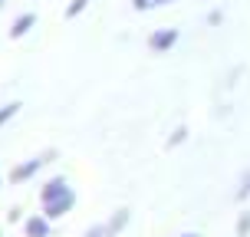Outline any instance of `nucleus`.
<instances>
[{"label":"nucleus","instance_id":"423d86ee","mask_svg":"<svg viewBox=\"0 0 250 237\" xmlns=\"http://www.w3.org/2000/svg\"><path fill=\"white\" fill-rule=\"evenodd\" d=\"M23 234L26 237H50L53 234V221L43 211L26 214V217H23Z\"/></svg>","mask_w":250,"mask_h":237},{"label":"nucleus","instance_id":"1a4fd4ad","mask_svg":"<svg viewBox=\"0 0 250 237\" xmlns=\"http://www.w3.org/2000/svg\"><path fill=\"white\" fill-rule=\"evenodd\" d=\"M89 7H92V0H69L66 10H62V17H66V20H76V17H83Z\"/></svg>","mask_w":250,"mask_h":237},{"label":"nucleus","instance_id":"4468645a","mask_svg":"<svg viewBox=\"0 0 250 237\" xmlns=\"http://www.w3.org/2000/svg\"><path fill=\"white\" fill-rule=\"evenodd\" d=\"M132 10H138V13L155 10V0H132Z\"/></svg>","mask_w":250,"mask_h":237},{"label":"nucleus","instance_id":"2eb2a0df","mask_svg":"<svg viewBox=\"0 0 250 237\" xmlns=\"http://www.w3.org/2000/svg\"><path fill=\"white\" fill-rule=\"evenodd\" d=\"M83 237H109V234H105V224H92V227H86Z\"/></svg>","mask_w":250,"mask_h":237},{"label":"nucleus","instance_id":"aec40b11","mask_svg":"<svg viewBox=\"0 0 250 237\" xmlns=\"http://www.w3.org/2000/svg\"><path fill=\"white\" fill-rule=\"evenodd\" d=\"M0 188H3V178H0Z\"/></svg>","mask_w":250,"mask_h":237},{"label":"nucleus","instance_id":"20e7f679","mask_svg":"<svg viewBox=\"0 0 250 237\" xmlns=\"http://www.w3.org/2000/svg\"><path fill=\"white\" fill-rule=\"evenodd\" d=\"M40 23V17L33 10H23V13H17V17H13V23L7 26V37L10 40H23V37H30V33H33V26Z\"/></svg>","mask_w":250,"mask_h":237},{"label":"nucleus","instance_id":"a211bd4d","mask_svg":"<svg viewBox=\"0 0 250 237\" xmlns=\"http://www.w3.org/2000/svg\"><path fill=\"white\" fill-rule=\"evenodd\" d=\"M178 237H201L198 231H188V234H178Z\"/></svg>","mask_w":250,"mask_h":237},{"label":"nucleus","instance_id":"f03ea898","mask_svg":"<svg viewBox=\"0 0 250 237\" xmlns=\"http://www.w3.org/2000/svg\"><path fill=\"white\" fill-rule=\"evenodd\" d=\"M178 40H181V33H178L175 26H158V30L148 33V50L151 53H171L178 46Z\"/></svg>","mask_w":250,"mask_h":237},{"label":"nucleus","instance_id":"0eeeda50","mask_svg":"<svg viewBox=\"0 0 250 237\" xmlns=\"http://www.w3.org/2000/svg\"><path fill=\"white\" fill-rule=\"evenodd\" d=\"M128 221H132V211H128V208H119V211H112V217L105 221V234H109V237H119L125 227H128Z\"/></svg>","mask_w":250,"mask_h":237},{"label":"nucleus","instance_id":"dca6fc26","mask_svg":"<svg viewBox=\"0 0 250 237\" xmlns=\"http://www.w3.org/2000/svg\"><path fill=\"white\" fill-rule=\"evenodd\" d=\"M224 20V10H211L208 13V23H221Z\"/></svg>","mask_w":250,"mask_h":237},{"label":"nucleus","instance_id":"6ab92c4d","mask_svg":"<svg viewBox=\"0 0 250 237\" xmlns=\"http://www.w3.org/2000/svg\"><path fill=\"white\" fill-rule=\"evenodd\" d=\"M3 7H7V0H0V10H3Z\"/></svg>","mask_w":250,"mask_h":237},{"label":"nucleus","instance_id":"f257e3e1","mask_svg":"<svg viewBox=\"0 0 250 237\" xmlns=\"http://www.w3.org/2000/svg\"><path fill=\"white\" fill-rule=\"evenodd\" d=\"M53 162H56V149H43L40 155H30V158H23V162L13 165L10 175H7V181H10V185H30V181L40 178V172L50 168Z\"/></svg>","mask_w":250,"mask_h":237},{"label":"nucleus","instance_id":"7ed1b4c3","mask_svg":"<svg viewBox=\"0 0 250 237\" xmlns=\"http://www.w3.org/2000/svg\"><path fill=\"white\" fill-rule=\"evenodd\" d=\"M69 188H73V185H69V178H66V175H50L46 181H40V208H43V204H50L53 198L66 194Z\"/></svg>","mask_w":250,"mask_h":237},{"label":"nucleus","instance_id":"6e6552de","mask_svg":"<svg viewBox=\"0 0 250 237\" xmlns=\"http://www.w3.org/2000/svg\"><path fill=\"white\" fill-rule=\"evenodd\" d=\"M20 109H23V102L20 99H10V102H0V129H7V125L20 115Z\"/></svg>","mask_w":250,"mask_h":237},{"label":"nucleus","instance_id":"f3484780","mask_svg":"<svg viewBox=\"0 0 250 237\" xmlns=\"http://www.w3.org/2000/svg\"><path fill=\"white\" fill-rule=\"evenodd\" d=\"M168 3H175V0H155V7H168Z\"/></svg>","mask_w":250,"mask_h":237},{"label":"nucleus","instance_id":"39448f33","mask_svg":"<svg viewBox=\"0 0 250 237\" xmlns=\"http://www.w3.org/2000/svg\"><path fill=\"white\" fill-rule=\"evenodd\" d=\"M76 208V191L69 188L66 194H60V198H53L50 204H43V214L50 217V221H60V217H66V214Z\"/></svg>","mask_w":250,"mask_h":237},{"label":"nucleus","instance_id":"9d476101","mask_svg":"<svg viewBox=\"0 0 250 237\" xmlns=\"http://www.w3.org/2000/svg\"><path fill=\"white\" fill-rule=\"evenodd\" d=\"M188 142V125H178L175 132L168 135V149H178V145H185Z\"/></svg>","mask_w":250,"mask_h":237},{"label":"nucleus","instance_id":"ddd939ff","mask_svg":"<svg viewBox=\"0 0 250 237\" xmlns=\"http://www.w3.org/2000/svg\"><path fill=\"white\" fill-rule=\"evenodd\" d=\"M23 217H26L23 208H17V204H13L10 211H7V221H10V224H23Z\"/></svg>","mask_w":250,"mask_h":237},{"label":"nucleus","instance_id":"f8f14e48","mask_svg":"<svg viewBox=\"0 0 250 237\" xmlns=\"http://www.w3.org/2000/svg\"><path fill=\"white\" fill-rule=\"evenodd\" d=\"M237 198L244 201V198H250V168L240 175V185H237Z\"/></svg>","mask_w":250,"mask_h":237},{"label":"nucleus","instance_id":"9b49d317","mask_svg":"<svg viewBox=\"0 0 250 237\" xmlns=\"http://www.w3.org/2000/svg\"><path fill=\"white\" fill-rule=\"evenodd\" d=\"M237 237H250V211H240V217H237Z\"/></svg>","mask_w":250,"mask_h":237},{"label":"nucleus","instance_id":"412c9836","mask_svg":"<svg viewBox=\"0 0 250 237\" xmlns=\"http://www.w3.org/2000/svg\"><path fill=\"white\" fill-rule=\"evenodd\" d=\"M0 237H3V231H0Z\"/></svg>","mask_w":250,"mask_h":237}]
</instances>
